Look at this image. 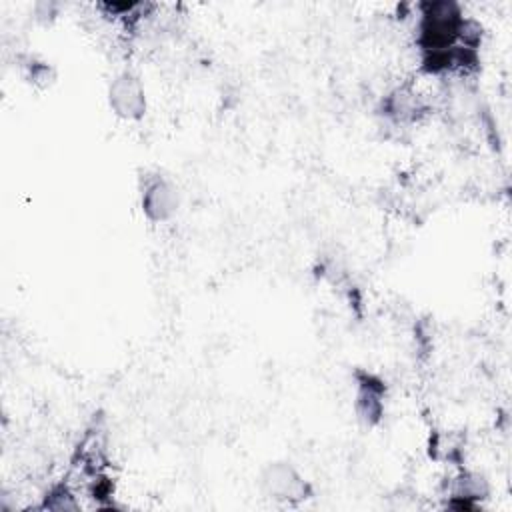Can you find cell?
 <instances>
[{"label": "cell", "instance_id": "cell-8", "mask_svg": "<svg viewBox=\"0 0 512 512\" xmlns=\"http://www.w3.org/2000/svg\"><path fill=\"white\" fill-rule=\"evenodd\" d=\"M42 510H78L80 502L76 500V494L66 482H58L46 490L42 496Z\"/></svg>", "mask_w": 512, "mask_h": 512}, {"label": "cell", "instance_id": "cell-1", "mask_svg": "<svg viewBox=\"0 0 512 512\" xmlns=\"http://www.w3.org/2000/svg\"><path fill=\"white\" fill-rule=\"evenodd\" d=\"M416 26V44L422 54L450 50L462 44V28L466 16L456 2L436 0L422 2Z\"/></svg>", "mask_w": 512, "mask_h": 512}, {"label": "cell", "instance_id": "cell-4", "mask_svg": "<svg viewBox=\"0 0 512 512\" xmlns=\"http://www.w3.org/2000/svg\"><path fill=\"white\" fill-rule=\"evenodd\" d=\"M108 104L118 118L138 120L146 114V92L134 72H120L108 86Z\"/></svg>", "mask_w": 512, "mask_h": 512}, {"label": "cell", "instance_id": "cell-2", "mask_svg": "<svg viewBox=\"0 0 512 512\" xmlns=\"http://www.w3.org/2000/svg\"><path fill=\"white\" fill-rule=\"evenodd\" d=\"M262 492L284 504H298L312 496L310 482L290 462H270L260 476Z\"/></svg>", "mask_w": 512, "mask_h": 512}, {"label": "cell", "instance_id": "cell-3", "mask_svg": "<svg viewBox=\"0 0 512 512\" xmlns=\"http://www.w3.org/2000/svg\"><path fill=\"white\" fill-rule=\"evenodd\" d=\"M356 394H354V412L360 424L366 428L378 426L386 410V382L366 370H356Z\"/></svg>", "mask_w": 512, "mask_h": 512}, {"label": "cell", "instance_id": "cell-5", "mask_svg": "<svg viewBox=\"0 0 512 512\" xmlns=\"http://www.w3.org/2000/svg\"><path fill=\"white\" fill-rule=\"evenodd\" d=\"M140 206L150 222H168L180 206L178 188L166 176H146L140 192Z\"/></svg>", "mask_w": 512, "mask_h": 512}, {"label": "cell", "instance_id": "cell-9", "mask_svg": "<svg viewBox=\"0 0 512 512\" xmlns=\"http://www.w3.org/2000/svg\"><path fill=\"white\" fill-rule=\"evenodd\" d=\"M28 78L38 86H50L54 82V70L46 62H30Z\"/></svg>", "mask_w": 512, "mask_h": 512}, {"label": "cell", "instance_id": "cell-6", "mask_svg": "<svg viewBox=\"0 0 512 512\" xmlns=\"http://www.w3.org/2000/svg\"><path fill=\"white\" fill-rule=\"evenodd\" d=\"M490 484L484 474L462 470L458 472L448 488V508L456 510H474L478 508V502L488 498Z\"/></svg>", "mask_w": 512, "mask_h": 512}, {"label": "cell", "instance_id": "cell-7", "mask_svg": "<svg viewBox=\"0 0 512 512\" xmlns=\"http://www.w3.org/2000/svg\"><path fill=\"white\" fill-rule=\"evenodd\" d=\"M380 114L396 124H414L426 114V104L410 86H398L382 98Z\"/></svg>", "mask_w": 512, "mask_h": 512}]
</instances>
